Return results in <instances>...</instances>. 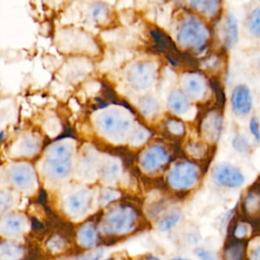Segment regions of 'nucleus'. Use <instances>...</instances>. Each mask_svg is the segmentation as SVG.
Returning <instances> with one entry per match:
<instances>
[{"label":"nucleus","mask_w":260,"mask_h":260,"mask_svg":"<svg viewBox=\"0 0 260 260\" xmlns=\"http://www.w3.org/2000/svg\"><path fill=\"white\" fill-rule=\"evenodd\" d=\"M59 50L63 53L90 58L100 53V45L88 31L74 26L62 27L57 36Z\"/></svg>","instance_id":"1"},{"label":"nucleus","mask_w":260,"mask_h":260,"mask_svg":"<svg viewBox=\"0 0 260 260\" xmlns=\"http://www.w3.org/2000/svg\"><path fill=\"white\" fill-rule=\"evenodd\" d=\"M209 39V28L198 16L188 15L180 21L177 30V42L183 49L199 53L206 48Z\"/></svg>","instance_id":"2"},{"label":"nucleus","mask_w":260,"mask_h":260,"mask_svg":"<svg viewBox=\"0 0 260 260\" xmlns=\"http://www.w3.org/2000/svg\"><path fill=\"white\" fill-rule=\"evenodd\" d=\"M72 146L68 143H56L48 151L44 164L46 176L52 180L64 179L72 166Z\"/></svg>","instance_id":"3"},{"label":"nucleus","mask_w":260,"mask_h":260,"mask_svg":"<svg viewBox=\"0 0 260 260\" xmlns=\"http://www.w3.org/2000/svg\"><path fill=\"white\" fill-rule=\"evenodd\" d=\"M157 76V66L149 60H139L126 67L125 80L127 85L135 91L150 88Z\"/></svg>","instance_id":"4"},{"label":"nucleus","mask_w":260,"mask_h":260,"mask_svg":"<svg viewBox=\"0 0 260 260\" xmlns=\"http://www.w3.org/2000/svg\"><path fill=\"white\" fill-rule=\"evenodd\" d=\"M98 118L100 130L113 139H123L131 128V119L123 109L105 110Z\"/></svg>","instance_id":"5"},{"label":"nucleus","mask_w":260,"mask_h":260,"mask_svg":"<svg viewBox=\"0 0 260 260\" xmlns=\"http://www.w3.org/2000/svg\"><path fill=\"white\" fill-rule=\"evenodd\" d=\"M199 179L200 170L195 162L180 160L170 170L167 182L175 191H188L198 183Z\"/></svg>","instance_id":"6"},{"label":"nucleus","mask_w":260,"mask_h":260,"mask_svg":"<svg viewBox=\"0 0 260 260\" xmlns=\"http://www.w3.org/2000/svg\"><path fill=\"white\" fill-rule=\"evenodd\" d=\"M136 215L131 207L120 206L112 209L103 221V230L107 234H125L134 225Z\"/></svg>","instance_id":"7"},{"label":"nucleus","mask_w":260,"mask_h":260,"mask_svg":"<svg viewBox=\"0 0 260 260\" xmlns=\"http://www.w3.org/2000/svg\"><path fill=\"white\" fill-rule=\"evenodd\" d=\"M211 179L216 186L229 189H239L246 181L243 172L238 167L225 161L213 166Z\"/></svg>","instance_id":"8"},{"label":"nucleus","mask_w":260,"mask_h":260,"mask_svg":"<svg viewBox=\"0 0 260 260\" xmlns=\"http://www.w3.org/2000/svg\"><path fill=\"white\" fill-rule=\"evenodd\" d=\"M84 18L85 21L94 26L107 27L113 23L115 12L105 0H93L85 6Z\"/></svg>","instance_id":"9"},{"label":"nucleus","mask_w":260,"mask_h":260,"mask_svg":"<svg viewBox=\"0 0 260 260\" xmlns=\"http://www.w3.org/2000/svg\"><path fill=\"white\" fill-rule=\"evenodd\" d=\"M169 159V150L162 144L154 143L143 151L140 157V165L145 172L155 173L161 170Z\"/></svg>","instance_id":"10"},{"label":"nucleus","mask_w":260,"mask_h":260,"mask_svg":"<svg viewBox=\"0 0 260 260\" xmlns=\"http://www.w3.org/2000/svg\"><path fill=\"white\" fill-rule=\"evenodd\" d=\"M231 108L233 113L239 117L248 116L253 108V95L246 84L236 85L231 93Z\"/></svg>","instance_id":"11"},{"label":"nucleus","mask_w":260,"mask_h":260,"mask_svg":"<svg viewBox=\"0 0 260 260\" xmlns=\"http://www.w3.org/2000/svg\"><path fill=\"white\" fill-rule=\"evenodd\" d=\"M222 130V115L218 110L207 112L201 121V132L209 142H216Z\"/></svg>","instance_id":"12"},{"label":"nucleus","mask_w":260,"mask_h":260,"mask_svg":"<svg viewBox=\"0 0 260 260\" xmlns=\"http://www.w3.org/2000/svg\"><path fill=\"white\" fill-rule=\"evenodd\" d=\"M91 193L87 190H80L71 193L65 201V208L72 216L83 215L90 206Z\"/></svg>","instance_id":"13"},{"label":"nucleus","mask_w":260,"mask_h":260,"mask_svg":"<svg viewBox=\"0 0 260 260\" xmlns=\"http://www.w3.org/2000/svg\"><path fill=\"white\" fill-rule=\"evenodd\" d=\"M184 91L190 99L201 100L206 93L207 83L204 76L197 72H188L183 77Z\"/></svg>","instance_id":"14"},{"label":"nucleus","mask_w":260,"mask_h":260,"mask_svg":"<svg viewBox=\"0 0 260 260\" xmlns=\"http://www.w3.org/2000/svg\"><path fill=\"white\" fill-rule=\"evenodd\" d=\"M12 184L19 190H28L35 184V174L30 167L14 166L9 172Z\"/></svg>","instance_id":"15"},{"label":"nucleus","mask_w":260,"mask_h":260,"mask_svg":"<svg viewBox=\"0 0 260 260\" xmlns=\"http://www.w3.org/2000/svg\"><path fill=\"white\" fill-rule=\"evenodd\" d=\"M167 105L171 112L176 115H185L191 110V101L182 89L172 90L167 99Z\"/></svg>","instance_id":"16"},{"label":"nucleus","mask_w":260,"mask_h":260,"mask_svg":"<svg viewBox=\"0 0 260 260\" xmlns=\"http://www.w3.org/2000/svg\"><path fill=\"white\" fill-rule=\"evenodd\" d=\"M25 226L23 216L19 214H10L0 221V232L6 236H15L20 234Z\"/></svg>","instance_id":"17"},{"label":"nucleus","mask_w":260,"mask_h":260,"mask_svg":"<svg viewBox=\"0 0 260 260\" xmlns=\"http://www.w3.org/2000/svg\"><path fill=\"white\" fill-rule=\"evenodd\" d=\"M222 31H223V34H222L223 35V43H224L225 48L226 49L233 48L237 44L238 38H239L238 20L234 16V14L229 13L225 16Z\"/></svg>","instance_id":"18"},{"label":"nucleus","mask_w":260,"mask_h":260,"mask_svg":"<svg viewBox=\"0 0 260 260\" xmlns=\"http://www.w3.org/2000/svg\"><path fill=\"white\" fill-rule=\"evenodd\" d=\"M247 244L245 240H230L222 253L223 260H246Z\"/></svg>","instance_id":"19"},{"label":"nucleus","mask_w":260,"mask_h":260,"mask_svg":"<svg viewBox=\"0 0 260 260\" xmlns=\"http://www.w3.org/2000/svg\"><path fill=\"white\" fill-rule=\"evenodd\" d=\"M190 7L207 17H214L220 9L221 0H188Z\"/></svg>","instance_id":"20"},{"label":"nucleus","mask_w":260,"mask_h":260,"mask_svg":"<svg viewBox=\"0 0 260 260\" xmlns=\"http://www.w3.org/2000/svg\"><path fill=\"white\" fill-rule=\"evenodd\" d=\"M138 107L143 116L151 118L155 116L159 111V104L157 100L152 95H144L140 99Z\"/></svg>","instance_id":"21"},{"label":"nucleus","mask_w":260,"mask_h":260,"mask_svg":"<svg viewBox=\"0 0 260 260\" xmlns=\"http://www.w3.org/2000/svg\"><path fill=\"white\" fill-rule=\"evenodd\" d=\"M78 239L82 247L89 248L96 242L95 228L91 222H86L81 226L78 233Z\"/></svg>","instance_id":"22"},{"label":"nucleus","mask_w":260,"mask_h":260,"mask_svg":"<svg viewBox=\"0 0 260 260\" xmlns=\"http://www.w3.org/2000/svg\"><path fill=\"white\" fill-rule=\"evenodd\" d=\"M120 173L119 165L114 159H106L101 166V176L106 182H114L118 179Z\"/></svg>","instance_id":"23"},{"label":"nucleus","mask_w":260,"mask_h":260,"mask_svg":"<svg viewBox=\"0 0 260 260\" xmlns=\"http://www.w3.org/2000/svg\"><path fill=\"white\" fill-rule=\"evenodd\" d=\"M22 255V249L14 243H0V260H16Z\"/></svg>","instance_id":"24"},{"label":"nucleus","mask_w":260,"mask_h":260,"mask_svg":"<svg viewBox=\"0 0 260 260\" xmlns=\"http://www.w3.org/2000/svg\"><path fill=\"white\" fill-rule=\"evenodd\" d=\"M243 207L248 214H257L260 212V193L257 190H251L244 200Z\"/></svg>","instance_id":"25"},{"label":"nucleus","mask_w":260,"mask_h":260,"mask_svg":"<svg viewBox=\"0 0 260 260\" xmlns=\"http://www.w3.org/2000/svg\"><path fill=\"white\" fill-rule=\"evenodd\" d=\"M181 218V214L179 211L173 210L164 216L158 221V230L160 232H167L169 230H172L179 221Z\"/></svg>","instance_id":"26"},{"label":"nucleus","mask_w":260,"mask_h":260,"mask_svg":"<svg viewBox=\"0 0 260 260\" xmlns=\"http://www.w3.org/2000/svg\"><path fill=\"white\" fill-rule=\"evenodd\" d=\"M232 146L235 151L241 154H246L250 151L251 144L248 138L242 133H236L232 139Z\"/></svg>","instance_id":"27"},{"label":"nucleus","mask_w":260,"mask_h":260,"mask_svg":"<svg viewBox=\"0 0 260 260\" xmlns=\"http://www.w3.org/2000/svg\"><path fill=\"white\" fill-rule=\"evenodd\" d=\"M247 27L256 37H260V8L253 9L247 17Z\"/></svg>","instance_id":"28"},{"label":"nucleus","mask_w":260,"mask_h":260,"mask_svg":"<svg viewBox=\"0 0 260 260\" xmlns=\"http://www.w3.org/2000/svg\"><path fill=\"white\" fill-rule=\"evenodd\" d=\"M166 127L168 131L174 136H182L185 133V124L183 123V121L174 117L170 118L167 121Z\"/></svg>","instance_id":"29"},{"label":"nucleus","mask_w":260,"mask_h":260,"mask_svg":"<svg viewBox=\"0 0 260 260\" xmlns=\"http://www.w3.org/2000/svg\"><path fill=\"white\" fill-rule=\"evenodd\" d=\"M32 137H24L20 141L21 148H18L21 153H24L26 155H29L36 151V148H38V143Z\"/></svg>","instance_id":"30"},{"label":"nucleus","mask_w":260,"mask_h":260,"mask_svg":"<svg viewBox=\"0 0 260 260\" xmlns=\"http://www.w3.org/2000/svg\"><path fill=\"white\" fill-rule=\"evenodd\" d=\"M193 253L198 260H217L216 254L212 250L204 247H196L193 250Z\"/></svg>","instance_id":"31"},{"label":"nucleus","mask_w":260,"mask_h":260,"mask_svg":"<svg viewBox=\"0 0 260 260\" xmlns=\"http://www.w3.org/2000/svg\"><path fill=\"white\" fill-rule=\"evenodd\" d=\"M248 233H249V229H248V225L246 224V222L239 221V222H237V224H235V226L233 229V232H232L233 239L245 240Z\"/></svg>","instance_id":"32"},{"label":"nucleus","mask_w":260,"mask_h":260,"mask_svg":"<svg viewBox=\"0 0 260 260\" xmlns=\"http://www.w3.org/2000/svg\"><path fill=\"white\" fill-rule=\"evenodd\" d=\"M249 131L256 143H260V123L256 116L251 117L249 121Z\"/></svg>","instance_id":"33"},{"label":"nucleus","mask_w":260,"mask_h":260,"mask_svg":"<svg viewBox=\"0 0 260 260\" xmlns=\"http://www.w3.org/2000/svg\"><path fill=\"white\" fill-rule=\"evenodd\" d=\"M13 201V197L9 192H0V212L7 210Z\"/></svg>","instance_id":"34"},{"label":"nucleus","mask_w":260,"mask_h":260,"mask_svg":"<svg viewBox=\"0 0 260 260\" xmlns=\"http://www.w3.org/2000/svg\"><path fill=\"white\" fill-rule=\"evenodd\" d=\"M188 151L194 157H198V156L203 154L204 146H203V144H200L199 142H192L188 145Z\"/></svg>","instance_id":"35"},{"label":"nucleus","mask_w":260,"mask_h":260,"mask_svg":"<svg viewBox=\"0 0 260 260\" xmlns=\"http://www.w3.org/2000/svg\"><path fill=\"white\" fill-rule=\"evenodd\" d=\"M119 193L116 192L115 190H103L101 193V197H100V201L101 203H108L110 201H112L113 199H115L116 197H118Z\"/></svg>","instance_id":"36"},{"label":"nucleus","mask_w":260,"mask_h":260,"mask_svg":"<svg viewBox=\"0 0 260 260\" xmlns=\"http://www.w3.org/2000/svg\"><path fill=\"white\" fill-rule=\"evenodd\" d=\"M147 137H148V132L143 128H140L133 135V143L136 145L141 144L147 139Z\"/></svg>","instance_id":"37"},{"label":"nucleus","mask_w":260,"mask_h":260,"mask_svg":"<svg viewBox=\"0 0 260 260\" xmlns=\"http://www.w3.org/2000/svg\"><path fill=\"white\" fill-rule=\"evenodd\" d=\"M64 246V240L59 238V237H54L52 238L49 243H48V248L53 250V251H56V250H61Z\"/></svg>","instance_id":"38"},{"label":"nucleus","mask_w":260,"mask_h":260,"mask_svg":"<svg viewBox=\"0 0 260 260\" xmlns=\"http://www.w3.org/2000/svg\"><path fill=\"white\" fill-rule=\"evenodd\" d=\"M249 260H260V245L255 246L249 255Z\"/></svg>","instance_id":"39"},{"label":"nucleus","mask_w":260,"mask_h":260,"mask_svg":"<svg viewBox=\"0 0 260 260\" xmlns=\"http://www.w3.org/2000/svg\"><path fill=\"white\" fill-rule=\"evenodd\" d=\"M101 256H102V253H99V254L94 255V256L91 257V258H84V259H80V260H99Z\"/></svg>","instance_id":"40"},{"label":"nucleus","mask_w":260,"mask_h":260,"mask_svg":"<svg viewBox=\"0 0 260 260\" xmlns=\"http://www.w3.org/2000/svg\"><path fill=\"white\" fill-rule=\"evenodd\" d=\"M172 260H190V259L187 257H175Z\"/></svg>","instance_id":"41"},{"label":"nucleus","mask_w":260,"mask_h":260,"mask_svg":"<svg viewBox=\"0 0 260 260\" xmlns=\"http://www.w3.org/2000/svg\"><path fill=\"white\" fill-rule=\"evenodd\" d=\"M258 65H259V69H260V59H259V63H258Z\"/></svg>","instance_id":"42"},{"label":"nucleus","mask_w":260,"mask_h":260,"mask_svg":"<svg viewBox=\"0 0 260 260\" xmlns=\"http://www.w3.org/2000/svg\"><path fill=\"white\" fill-rule=\"evenodd\" d=\"M138 1H139V0H138Z\"/></svg>","instance_id":"43"}]
</instances>
